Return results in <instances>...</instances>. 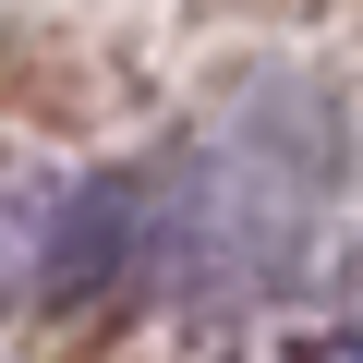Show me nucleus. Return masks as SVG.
<instances>
[{
  "label": "nucleus",
  "instance_id": "f257e3e1",
  "mask_svg": "<svg viewBox=\"0 0 363 363\" xmlns=\"http://www.w3.org/2000/svg\"><path fill=\"white\" fill-rule=\"evenodd\" d=\"M327 182H339V109H327L315 85L267 73V85H242L194 145H182L145 242L169 255L182 291H267V279L303 255Z\"/></svg>",
  "mask_w": 363,
  "mask_h": 363
},
{
  "label": "nucleus",
  "instance_id": "f03ea898",
  "mask_svg": "<svg viewBox=\"0 0 363 363\" xmlns=\"http://www.w3.org/2000/svg\"><path fill=\"white\" fill-rule=\"evenodd\" d=\"M303 363H363V327H327V339H315Z\"/></svg>",
  "mask_w": 363,
  "mask_h": 363
}]
</instances>
